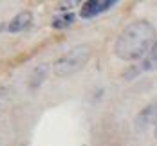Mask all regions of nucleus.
<instances>
[{
	"instance_id": "obj_1",
	"label": "nucleus",
	"mask_w": 157,
	"mask_h": 146,
	"mask_svg": "<svg viewBox=\"0 0 157 146\" xmlns=\"http://www.w3.org/2000/svg\"><path fill=\"white\" fill-rule=\"evenodd\" d=\"M155 40V29L148 20L128 24L116 40L114 52L123 62H136L146 58Z\"/></svg>"
},
{
	"instance_id": "obj_2",
	"label": "nucleus",
	"mask_w": 157,
	"mask_h": 146,
	"mask_svg": "<svg viewBox=\"0 0 157 146\" xmlns=\"http://www.w3.org/2000/svg\"><path fill=\"white\" fill-rule=\"evenodd\" d=\"M92 54V49L87 43H79L71 47L67 52H63L62 56L54 62V74L58 78H67L71 74L79 72L85 65L89 63Z\"/></svg>"
},
{
	"instance_id": "obj_3",
	"label": "nucleus",
	"mask_w": 157,
	"mask_h": 146,
	"mask_svg": "<svg viewBox=\"0 0 157 146\" xmlns=\"http://www.w3.org/2000/svg\"><path fill=\"white\" fill-rule=\"evenodd\" d=\"M116 6V0H89L81 7V18H94Z\"/></svg>"
},
{
	"instance_id": "obj_4",
	"label": "nucleus",
	"mask_w": 157,
	"mask_h": 146,
	"mask_svg": "<svg viewBox=\"0 0 157 146\" xmlns=\"http://www.w3.org/2000/svg\"><path fill=\"white\" fill-rule=\"evenodd\" d=\"M33 22V15L29 11H22V13H18V15L9 22V25H7V29L11 32H22L25 31L29 25H31Z\"/></svg>"
},
{
	"instance_id": "obj_5",
	"label": "nucleus",
	"mask_w": 157,
	"mask_h": 146,
	"mask_svg": "<svg viewBox=\"0 0 157 146\" xmlns=\"http://www.w3.org/2000/svg\"><path fill=\"white\" fill-rule=\"evenodd\" d=\"M72 24H74V15H72V13H62V15H58L52 20V27H56V29L69 27V25H72Z\"/></svg>"
},
{
	"instance_id": "obj_6",
	"label": "nucleus",
	"mask_w": 157,
	"mask_h": 146,
	"mask_svg": "<svg viewBox=\"0 0 157 146\" xmlns=\"http://www.w3.org/2000/svg\"><path fill=\"white\" fill-rule=\"evenodd\" d=\"M143 69H144V70L157 69V40L154 42V45H152V49H150V52L146 54L144 63H143Z\"/></svg>"
},
{
	"instance_id": "obj_7",
	"label": "nucleus",
	"mask_w": 157,
	"mask_h": 146,
	"mask_svg": "<svg viewBox=\"0 0 157 146\" xmlns=\"http://www.w3.org/2000/svg\"><path fill=\"white\" fill-rule=\"evenodd\" d=\"M155 137H157V119H155Z\"/></svg>"
}]
</instances>
